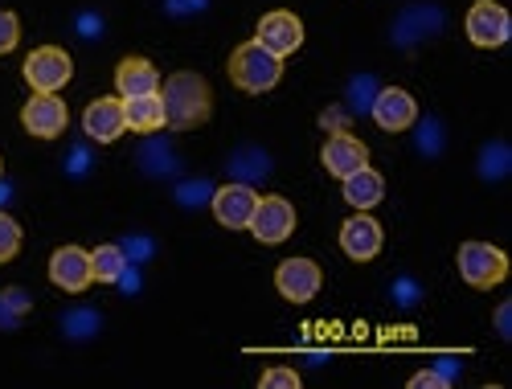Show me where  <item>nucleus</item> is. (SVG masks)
I'll return each mask as SVG.
<instances>
[{
    "instance_id": "obj_1",
    "label": "nucleus",
    "mask_w": 512,
    "mask_h": 389,
    "mask_svg": "<svg viewBox=\"0 0 512 389\" xmlns=\"http://www.w3.org/2000/svg\"><path fill=\"white\" fill-rule=\"evenodd\" d=\"M160 103H164V127H177V132H189V127H201L213 111V95L209 82L197 70H177L160 82Z\"/></svg>"
},
{
    "instance_id": "obj_2",
    "label": "nucleus",
    "mask_w": 512,
    "mask_h": 389,
    "mask_svg": "<svg viewBox=\"0 0 512 389\" xmlns=\"http://www.w3.org/2000/svg\"><path fill=\"white\" fill-rule=\"evenodd\" d=\"M279 78H283V58L263 50L259 41H242V46L230 54V82L246 95L271 91V86H279Z\"/></svg>"
},
{
    "instance_id": "obj_3",
    "label": "nucleus",
    "mask_w": 512,
    "mask_h": 389,
    "mask_svg": "<svg viewBox=\"0 0 512 389\" xmlns=\"http://www.w3.org/2000/svg\"><path fill=\"white\" fill-rule=\"evenodd\" d=\"M455 263H459L463 283L476 287V291H492L508 275V254L500 246H492V242H463Z\"/></svg>"
},
{
    "instance_id": "obj_4",
    "label": "nucleus",
    "mask_w": 512,
    "mask_h": 389,
    "mask_svg": "<svg viewBox=\"0 0 512 389\" xmlns=\"http://www.w3.org/2000/svg\"><path fill=\"white\" fill-rule=\"evenodd\" d=\"M70 74H74V62L58 46H41V50H33L25 58V82L33 86L37 95H58L62 86L70 82Z\"/></svg>"
},
{
    "instance_id": "obj_5",
    "label": "nucleus",
    "mask_w": 512,
    "mask_h": 389,
    "mask_svg": "<svg viewBox=\"0 0 512 389\" xmlns=\"http://www.w3.org/2000/svg\"><path fill=\"white\" fill-rule=\"evenodd\" d=\"M463 29H467V37H472V46L496 50V46H504V41H508L512 21H508V9L496 5V0H476V5L467 9Z\"/></svg>"
},
{
    "instance_id": "obj_6",
    "label": "nucleus",
    "mask_w": 512,
    "mask_h": 389,
    "mask_svg": "<svg viewBox=\"0 0 512 389\" xmlns=\"http://www.w3.org/2000/svg\"><path fill=\"white\" fill-rule=\"evenodd\" d=\"M246 230L259 238L263 246L287 242L291 230H295V205L287 197H259V205H254V218H250Z\"/></svg>"
},
{
    "instance_id": "obj_7",
    "label": "nucleus",
    "mask_w": 512,
    "mask_h": 389,
    "mask_svg": "<svg viewBox=\"0 0 512 389\" xmlns=\"http://www.w3.org/2000/svg\"><path fill=\"white\" fill-rule=\"evenodd\" d=\"M254 41H259L263 50H271L275 58H287L304 46V21L287 13V9H275L259 21V29H254Z\"/></svg>"
},
{
    "instance_id": "obj_8",
    "label": "nucleus",
    "mask_w": 512,
    "mask_h": 389,
    "mask_svg": "<svg viewBox=\"0 0 512 389\" xmlns=\"http://www.w3.org/2000/svg\"><path fill=\"white\" fill-rule=\"evenodd\" d=\"M381 242H386V230L377 226V218H369V209H357L353 218L340 226V250H345L353 263H369V258H377Z\"/></svg>"
},
{
    "instance_id": "obj_9",
    "label": "nucleus",
    "mask_w": 512,
    "mask_h": 389,
    "mask_svg": "<svg viewBox=\"0 0 512 389\" xmlns=\"http://www.w3.org/2000/svg\"><path fill=\"white\" fill-rule=\"evenodd\" d=\"M50 279L70 291V295H82L91 283H95V267H91V254L82 246H58L54 258H50Z\"/></svg>"
},
{
    "instance_id": "obj_10",
    "label": "nucleus",
    "mask_w": 512,
    "mask_h": 389,
    "mask_svg": "<svg viewBox=\"0 0 512 389\" xmlns=\"http://www.w3.org/2000/svg\"><path fill=\"white\" fill-rule=\"evenodd\" d=\"M324 275L320 267L312 263V258H287V263H279L275 271V287L283 299H291V304H308V299H316Z\"/></svg>"
},
{
    "instance_id": "obj_11",
    "label": "nucleus",
    "mask_w": 512,
    "mask_h": 389,
    "mask_svg": "<svg viewBox=\"0 0 512 389\" xmlns=\"http://www.w3.org/2000/svg\"><path fill=\"white\" fill-rule=\"evenodd\" d=\"M21 123H25V132L37 136V140H54L66 132V123H70V111L58 95H33L21 111Z\"/></svg>"
},
{
    "instance_id": "obj_12",
    "label": "nucleus",
    "mask_w": 512,
    "mask_h": 389,
    "mask_svg": "<svg viewBox=\"0 0 512 389\" xmlns=\"http://www.w3.org/2000/svg\"><path fill=\"white\" fill-rule=\"evenodd\" d=\"M254 205H259V193L242 181H234V185H222L213 193V218H218L226 230H246L254 218Z\"/></svg>"
},
{
    "instance_id": "obj_13",
    "label": "nucleus",
    "mask_w": 512,
    "mask_h": 389,
    "mask_svg": "<svg viewBox=\"0 0 512 389\" xmlns=\"http://www.w3.org/2000/svg\"><path fill=\"white\" fill-rule=\"evenodd\" d=\"M82 132H87L95 144H115L127 132V119H123V99L103 95L95 99L87 111H82Z\"/></svg>"
},
{
    "instance_id": "obj_14",
    "label": "nucleus",
    "mask_w": 512,
    "mask_h": 389,
    "mask_svg": "<svg viewBox=\"0 0 512 389\" xmlns=\"http://www.w3.org/2000/svg\"><path fill=\"white\" fill-rule=\"evenodd\" d=\"M373 119L381 132H410L414 119H418V103L410 91H402V86H386L377 99H373Z\"/></svg>"
},
{
    "instance_id": "obj_15",
    "label": "nucleus",
    "mask_w": 512,
    "mask_h": 389,
    "mask_svg": "<svg viewBox=\"0 0 512 389\" xmlns=\"http://www.w3.org/2000/svg\"><path fill=\"white\" fill-rule=\"evenodd\" d=\"M320 160H324V168L332 172L336 181H345L349 172H357V168H365V164H369V148H365L357 136H349V132H336V136H328V140H324Z\"/></svg>"
},
{
    "instance_id": "obj_16",
    "label": "nucleus",
    "mask_w": 512,
    "mask_h": 389,
    "mask_svg": "<svg viewBox=\"0 0 512 389\" xmlns=\"http://www.w3.org/2000/svg\"><path fill=\"white\" fill-rule=\"evenodd\" d=\"M160 70L148 58H123L115 66V86H119V99H140V95H156L160 91Z\"/></svg>"
},
{
    "instance_id": "obj_17",
    "label": "nucleus",
    "mask_w": 512,
    "mask_h": 389,
    "mask_svg": "<svg viewBox=\"0 0 512 389\" xmlns=\"http://www.w3.org/2000/svg\"><path fill=\"white\" fill-rule=\"evenodd\" d=\"M381 197H386V181H381L377 168L365 164V168H357L345 177V201L353 209H373V205H381Z\"/></svg>"
},
{
    "instance_id": "obj_18",
    "label": "nucleus",
    "mask_w": 512,
    "mask_h": 389,
    "mask_svg": "<svg viewBox=\"0 0 512 389\" xmlns=\"http://www.w3.org/2000/svg\"><path fill=\"white\" fill-rule=\"evenodd\" d=\"M123 119L132 132L140 136H152L164 127V103H160V91L156 95H140V99H123Z\"/></svg>"
},
{
    "instance_id": "obj_19",
    "label": "nucleus",
    "mask_w": 512,
    "mask_h": 389,
    "mask_svg": "<svg viewBox=\"0 0 512 389\" xmlns=\"http://www.w3.org/2000/svg\"><path fill=\"white\" fill-rule=\"evenodd\" d=\"M91 267H95V283H119L123 271H127V258L119 246L103 242L99 250H91Z\"/></svg>"
},
{
    "instance_id": "obj_20",
    "label": "nucleus",
    "mask_w": 512,
    "mask_h": 389,
    "mask_svg": "<svg viewBox=\"0 0 512 389\" xmlns=\"http://www.w3.org/2000/svg\"><path fill=\"white\" fill-rule=\"evenodd\" d=\"M17 254H21V226L9 213H0V263H13Z\"/></svg>"
},
{
    "instance_id": "obj_21",
    "label": "nucleus",
    "mask_w": 512,
    "mask_h": 389,
    "mask_svg": "<svg viewBox=\"0 0 512 389\" xmlns=\"http://www.w3.org/2000/svg\"><path fill=\"white\" fill-rule=\"evenodd\" d=\"M17 41H21V21H17V13L0 9V54H9Z\"/></svg>"
},
{
    "instance_id": "obj_22",
    "label": "nucleus",
    "mask_w": 512,
    "mask_h": 389,
    "mask_svg": "<svg viewBox=\"0 0 512 389\" xmlns=\"http://www.w3.org/2000/svg\"><path fill=\"white\" fill-rule=\"evenodd\" d=\"M263 389H300V373H295V369H267L263 373V381H259Z\"/></svg>"
},
{
    "instance_id": "obj_23",
    "label": "nucleus",
    "mask_w": 512,
    "mask_h": 389,
    "mask_svg": "<svg viewBox=\"0 0 512 389\" xmlns=\"http://www.w3.org/2000/svg\"><path fill=\"white\" fill-rule=\"evenodd\" d=\"M410 385H414V389H426V385H447V377H443V373H414V377H410Z\"/></svg>"
},
{
    "instance_id": "obj_24",
    "label": "nucleus",
    "mask_w": 512,
    "mask_h": 389,
    "mask_svg": "<svg viewBox=\"0 0 512 389\" xmlns=\"http://www.w3.org/2000/svg\"><path fill=\"white\" fill-rule=\"evenodd\" d=\"M496 328H500V336H512V332H508V304L496 312Z\"/></svg>"
}]
</instances>
